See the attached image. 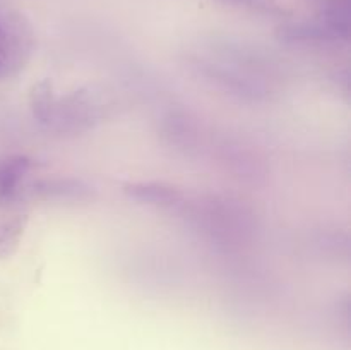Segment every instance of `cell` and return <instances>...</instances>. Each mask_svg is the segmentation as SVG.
Returning a JSON list of instances; mask_svg holds the SVG:
<instances>
[{
    "mask_svg": "<svg viewBox=\"0 0 351 350\" xmlns=\"http://www.w3.org/2000/svg\"><path fill=\"white\" fill-rule=\"evenodd\" d=\"M276 36L287 45L346 43L351 36L350 7L332 3L314 19L283 24L278 27Z\"/></svg>",
    "mask_w": 351,
    "mask_h": 350,
    "instance_id": "1",
    "label": "cell"
},
{
    "mask_svg": "<svg viewBox=\"0 0 351 350\" xmlns=\"http://www.w3.org/2000/svg\"><path fill=\"white\" fill-rule=\"evenodd\" d=\"M110 103L99 91L81 88L57 98L53 122L50 129L58 132H84L105 119Z\"/></svg>",
    "mask_w": 351,
    "mask_h": 350,
    "instance_id": "2",
    "label": "cell"
},
{
    "mask_svg": "<svg viewBox=\"0 0 351 350\" xmlns=\"http://www.w3.org/2000/svg\"><path fill=\"white\" fill-rule=\"evenodd\" d=\"M5 30L7 55L2 69V78H10L23 71L34 50V31L31 23L21 14H10L2 21ZM0 78V79H2Z\"/></svg>",
    "mask_w": 351,
    "mask_h": 350,
    "instance_id": "3",
    "label": "cell"
},
{
    "mask_svg": "<svg viewBox=\"0 0 351 350\" xmlns=\"http://www.w3.org/2000/svg\"><path fill=\"white\" fill-rule=\"evenodd\" d=\"M33 194L45 201H89L96 191L82 178L48 177L34 182Z\"/></svg>",
    "mask_w": 351,
    "mask_h": 350,
    "instance_id": "4",
    "label": "cell"
},
{
    "mask_svg": "<svg viewBox=\"0 0 351 350\" xmlns=\"http://www.w3.org/2000/svg\"><path fill=\"white\" fill-rule=\"evenodd\" d=\"M122 192L130 201L147 206H160V208H170V206L178 205L184 198L177 185L158 180L125 182L122 185Z\"/></svg>",
    "mask_w": 351,
    "mask_h": 350,
    "instance_id": "5",
    "label": "cell"
},
{
    "mask_svg": "<svg viewBox=\"0 0 351 350\" xmlns=\"http://www.w3.org/2000/svg\"><path fill=\"white\" fill-rule=\"evenodd\" d=\"M33 168L26 154H9L0 158V202H7L17 194L21 184Z\"/></svg>",
    "mask_w": 351,
    "mask_h": 350,
    "instance_id": "6",
    "label": "cell"
},
{
    "mask_svg": "<svg viewBox=\"0 0 351 350\" xmlns=\"http://www.w3.org/2000/svg\"><path fill=\"white\" fill-rule=\"evenodd\" d=\"M29 105L34 120L40 126L50 129L51 122H53L55 106H57V95H55L53 82L50 79H43L31 86Z\"/></svg>",
    "mask_w": 351,
    "mask_h": 350,
    "instance_id": "7",
    "label": "cell"
},
{
    "mask_svg": "<svg viewBox=\"0 0 351 350\" xmlns=\"http://www.w3.org/2000/svg\"><path fill=\"white\" fill-rule=\"evenodd\" d=\"M27 226L26 215H16L0 223V259H7L19 249L21 239Z\"/></svg>",
    "mask_w": 351,
    "mask_h": 350,
    "instance_id": "8",
    "label": "cell"
},
{
    "mask_svg": "<svg viewBox=\"0 0 351 350\" xmlns=\"http://www.w3.org/2000/svg\"><path fill=\"white\" fill-rule=\"evenodd\" d=\"M223 2L245 7V9L256 10V12L269 14V16H285L287 14L285 7H281L276 0H223Z\"/></svg>",
    "mask_w": 351,
    "mask_h": 350,
    "instance_id": "9",
    "label": "cell"
},
{
    "mask_svg": "<svg viewBox=\"0 0 351 350\" xmlns=\"http://www.w3.org/2000/svg\"><path fill=\"white\" fill-rule=\"evenodd\" d=\"M5 55H7V40H5V30L0 21V78H2V69L5 64Z\"/></svg>",
    "mask_w": 351,
    "mask_h": 350,
    "instance_id": "10",
    "label": "cell"
}]
</instances>
